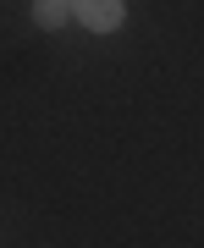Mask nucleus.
Wrapping results in <instances>:
<instances>
[{
    "label": "nucleus",
    "instance_id": "1",
    "mask_svg": "<svg viewBox=\"0 0 204 248\" xmlns=\"http://www.w3.org/2000/svg\"><path fill=\"white\" fill-rule=\"evenodd\" d=\"M72 11H78V22L94 28V33H110V28H122V17H127L122 0H72Z\"/></svg>",
    "mask_w": 204,
    "mask_h": 248
},
{
    "label": "nucleus",
    "instance_id": "2",
    "mask_svg": "<svg viewBox=\"0 0 204 248\" xmlns=\"http://www.w3.org/2000/svg\"><path fill=\"white\" fill-rule=\"evenodd\" d=\"M72 17V0H33V22L39 28H61Z\"/></svg>",
    "mask_w": 204,
    "mask_h": 248
}]
</instances>
